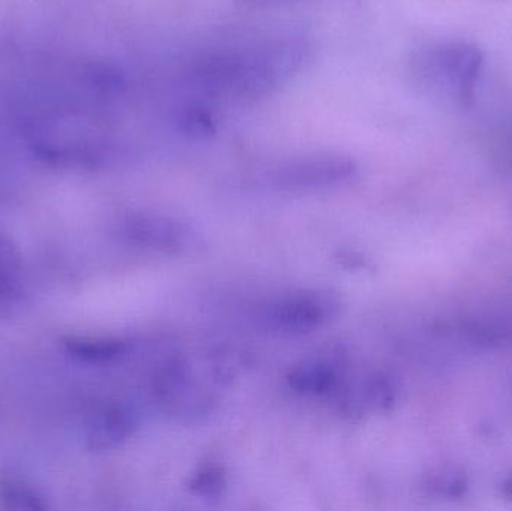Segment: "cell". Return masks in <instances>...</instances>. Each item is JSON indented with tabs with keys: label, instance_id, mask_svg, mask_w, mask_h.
I'll return each instance as SVG.
<instances>
[{
	"label": "cell",
	"instance_id": "cell-1",
	"mask_svg": "<svg viewBox=\"0 0 512 511\" xmlns=\"http://www.w3.org/2000/svg\"><path fill=\"white\" fill-rule=\"evenodd\" d=\"M340 311L342 300L331 291H291L265 303L259 311V323L280 335H307L336 320Z\"/></svg>",
	"mask_w": 512,
	"mask_h": 511
},
{
	"label": "cell",
	"instance_id": "cell-2",
	"mask_svg": "<svg viewBox=\"0 0 512 511\" xmlns=\"http://www.w3.org/2000/svg\"><path fill=\"white\" fill-rule=\"evenodd\" d=\"M153 395L168 416L177 420H197L212 411L215 401L183 360H171L156 372Z\"/></svg>",
	"mask_w": 512,
	"mask_h": 511
},
{
	"label": "cell",
	"instance_id": "cell-3",
	"mask_svg": "<svg viewBox=\"0 0 512 511\" xmlns=\"http://www.w3.org/2000/svg\"><path fill=\"white\" fill-rule=\"evenodd\" d=\"M119 236L135 248L158 254H185L197 246V231L191 225L156 213L126 216L119 224Z\"/></svg>",
	"mask_w": 512,
	"mask_h": 511
},
{
	"label": "cell",
	"instance_id": "cell-4",
	"mask_svg": "<svg viewBox=\"0 0 512 511\" xmlns=\"http://www.w3.org/2000/svg\"><path fill=\"white\" fill-rule=\"evenodd\" d=\"M430 68L439 80L456 92L460 101H474L477 81L483 71L484 54L466 42H448L430 53Z\"/></svg>",
	"mask_w": 512,
	"mask_h": 511
},
{
	"label": "cell",
	"instance_id": "cell-5",
	"mask_svg": "<svg viewBox=\"0 0 512 511\" xmlns=\"http://www.w3.org/2000/svg\"><path fill=\"white\" fill-rule=\"evenodd\" d=\"M354 174L355 165L349 159L309 158L280 165L271 173L270 180L286 191H310L342 185Z\"/></svg>",
	"mask_w": 512,
	"mask_h": 511
},
{
	"label": "cell",
	"instance_id": "cell-6",
	"mask_svg": "<svg viewBox=\"0 0 512 511\" xmlns=\"http://www.w3.org/2000/svg\"><path fill=\"white\" fill-rule=\"evenodd\" d=\"M345 372V356L342 351L327 348L292 366L286 375V383L297 395L324 398L339 392Z\"/></svg>",
	"mask_w": 512,
	"mask_h": 511
},
{
	"label": "cell",
	"instance_id": "cell-7",
	"mask_svg": "<svg viewBox=\"0 0 512 511\" xmlns=\"http://www.w3.org/2000/svg\"><path fill=\"white\" fill-rule=\"evenodd\" d=\"M137 426V413L128 405H105L87 420L84 429L87 449L95 453L113 452L131 440Z\"/></svg>",
	"mask_w": 512,
	"mask_h": 511
},
{
	"label": "cell",
	"instance_id": "cell-8",
	"mask_svg": "<svg viewBox=\"0 0 512 511\" xmlns=\"http://www.w3.org/2000/svg\"><path fill=\"white\" fill-rule=\"evenodd\" d=\"M63 348L69 356L81 362L104 365L123 359L131 350V344L116 338L69 336L63 339Z\"/></svg>",
	"mask_w": 512,
	"mask_h": 511
},
{
	"label": "cell",
	"instance_id": "cell-9",
	"mask_svg": "<svg viewBox=\"0 0 512 511\" xmlns=\"http://www.w3.org/2000/svg\"><path fill=\"white\" fill-rule=\"evenodd\" d=\"M348 407L355 411L385 410L394 401V390L384 375H372L349 393Z\"/></svg>",
	"mask_w": 512,
	"mask_h": 511
},
{
	"label": "cell",
	"instance_id": "cell-10",
	"mask_svg": "<svg viewBox=\"0 0 512 511\" xmlns=\"http://www.w3.org/2000/svg\"><path fill=\"white\" fill-rule=\"evenodd\" d=\"M186 486L192 495L201 500H219L228 488L227 473L221 465H203L189 477Z\"/></svg>",
	"mask_w": 512,
	"mask_h": 511
},
{
	"label": "cell",
	"instance_id": "cell-11",
	"mask_svg": "<svg viewBox=\"0 0 512 511\" xmlns=\"http://www.w3.org/2000/svg\"><path fill=\"white\" fill-rule=\"evenodd\" d=\"M0 504L14 511H42L47 509L44 498L29 486L14 480L0 482Z\"/></svg>",
	"mask_w": 512,
	"mask_h": 511
},
{
	"label": "cell",
	"instance_id": "cell-12",
	"mask_svg": "<svg viewBox=\"0 0 512 511\" xmlns=\"http://www.w3.org/2000/svg\"><path fill=\"white\" fill-rule=\"evenodd\" d=\"M23 291L15 282L14 275L0 273V317H9L20 308Z\"/></svg>",
	"mask_w": 512,
	"mask_h": 511
},
{
	"label": "cell",
	"instance_id": "cell-13",
	"mask_svg": "<svg viewBox=\"0 0 512 511\" xmlns=\"http://www.w3.org/2000/svg\"><path fill=\"white\" fill-rule=\"evenodd\" d=\"M20 266V252L11 239L0 233V273L14 275Z\"/></svg>",
	"mask_w": 512,
	"mask_h": 511
}]
</instances>
